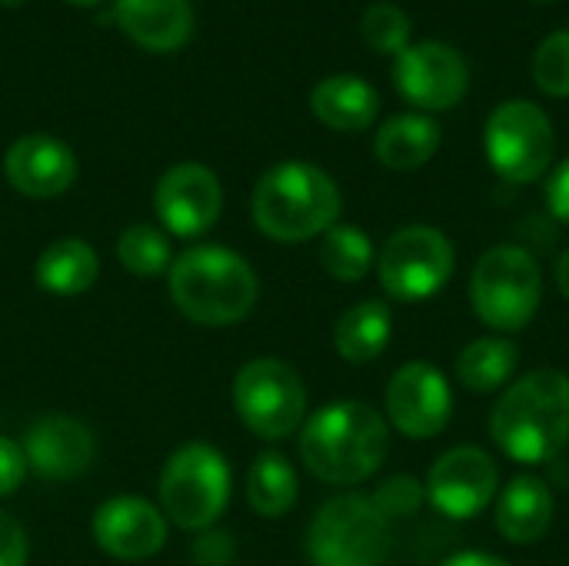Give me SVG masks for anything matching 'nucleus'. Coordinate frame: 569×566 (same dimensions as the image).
Returning a JSON list of instances; mask_svg holds the SVG:
<instances>
[{
	"label": "nucleus",
	"instance_id": "obj_1",
	"mask_svg": "<svg viewBox=\"0 0 569 566\" xmlns=\"http://www.w3.org/2000/svg\"><path fill=\"white\" fill-rule=\"evenodd\" d=\"M497 450L517 464H553L569 444V377L543 367L517 377L490 414Z\"/></svg>",
	"mask_w": 569,
	"mask_h": 566
},
{
	"label": "nucleus",
	"instance_id": "obj_2",
	"mask_svg": "<svg viewBox=\"0 0 569 566\" xmlns=\"http://www.w3.org/2000/svg\"><path fill=\"white\" fill-rule=\"evenodd\" d=\"M390 450V430L380 410L363 400H333L300 427L303 467L330 487L370 480Z\"/></svg>",
	"mask_w": 569,
	"mask_h": 566
},
{
	"label": "nucleus",
	"instance_id": "obj_3",
	"mask_svg": "<svg viewBox=\"0 0 569 566\" xmlns=\"http://www.w3.org/2000/svg\"><path fill=\"white\" fill-rule=\"evenodd\" d=\"M340 203V187L327 170L307 160H283L257 180L250 214L270 240L303 244L337 224Z\"/></svg>",
	"mask_w": 569,
	"mask_h": 566
},
{
	"label": "nucleus",
	"instance_id": "obj_4",
	"mask_svg": "<svg viewBox=\"0 0 569 566\" xmlns=\"http://www.w3.org/2000/svg\"><path fill=\"white\" fill-rule=\"evenodd\" d=\"M167 284L177 310L200 327L240 324L260 297L257 270L217 244H200L173 257Z\"/></svg>",
	"mask_w": 569,
	"mask_h": 566
},
{
	"label": "nucleus",
	"instance_id": "obj_5",
	"mask_svg": "<svg viewBox=\"0 0 569 566\" xmlns=\"http://www.w3.org/2000/svg\"><path fill=\"white\" fill-rule=\"evenodd\" d=\"M470 300L490 330L520 334L533 324L543 300V270L540 260L520 244L490 247L470 277Z\"/></svg>",
	"mask_w": 569,
	"mask_h": 566
},
{
	"label": "nucleus",
	"instance_id": "obj_6",
	"mask_svg": "<svg viewBox=\"0 0 569 566\" xmlns=\"http://www.w3.org/2000/svg\"><path fill=\"white\" fill-rule=\"evenodd\" d=\"M230 490L233 477L223 454L210 444H183L160 470V514L180 530L203 534L223 517Z\"/></svg>",
	"mask_w": 569,
	"mask_h": 566
},
{
	"label": "nucleus",
	"instance_id": "obj_7",
	"mask_svg": "<svg viewBox=\"0 0 569 566\" xmlns=\"http://www.w3.org/2000/svg\"><path fill=\"white\" fill-rule=\"evenodd\" d=\"M313 566H383L390 557V520L363 494L330 497L307 527Z\"/></svg>",
	"mask_w": 569,
	"mask_h": 566
},
{
	"label": "nucleus",
	"instance_id": "obj_8",
	"mask_svg": "<svg viewBox=\"0 0 569 566\" xmlns=\"http://www.w3.org/2000/svg\"><path fill=\"white\" fill-rule=\"evenodd\" d=\"M233 410L260 440H287L307 420V387L300 374L277 357H257L233 377Z\"/></svg>",
	"mask_w": 569,
	"mask_h": 566
},
{
	"label": "nucleus",
	"instance_id": "obj_9",
	"mask_svg": "<svg viewBox=\"0 0 569 566\" xmlns=\"http://www.w3.org/2000/svg\"><path fill=\"white\" fill-rule=\"evenodd\" d=\"M457 267V250L447 234L427 224L400 227L377 254V280L387 297L420 304L440 294Z\"/></svg>",
	"mask_w": 569,
	"mask_h": 566
},
{
	"label": "nucleus",
	"instance_id": "obj_10",
	"mask_svg": "<svg viewBox=\"0 0 569 566\" xmlns=\"http://www.w3.org/2000/svg\"><path fill=\"white\" fill-rule=\"evenodd\" d=\"M483 150H487V163L507 183H537L553 163V150H557L553 123L547 110H540L537 103L507 100L487 120Z\"/></svg>",
	"mask_w": 569,
	"mask_h": 566
},
{
	"label": "nucleus",
	"instance_id": "obj_11",
	"mask_svg": "<svg viewBox=\"0 0 569 566\" xmlns=\"http://www.w3.org/2000/svg\"><path fill=\"white\" fill-rule=\"evenodd\" d=\"M423 487L427 504L437 514L450 520H473L500 494V467L483 447L463 444L433 460Z\"/></svg>",
	"mask_w": 569,
	"mask_h": 566
},
{
	"label": "nucleus",
	"instance_id": "obj_12",
	"mask_svg": "<svg viewBox=\"0 0 569 566\" xmlns=\"http://www.w3.org/2000/svg\"><path fill=\"white\" fill-rule=\"evenodd\" d=\"M453 417V390L427 360L403 364L387 384V420L410 440H433Z\"/></svg>",
	"mask_w": 569,
	"mask_h": 566
},
{
	"label": "nucleus",
	"instance_id": "obj_13",
	"mask_svg": "<svg viewBox=\"0 0 569 566\" xmlns=\"http://www.w3.org/2000/svg\"><path fill=\"white\" fill-rule=\"evenodd\" d=\"M393 83L400 97L417 110H450L467 97L470 70L460 50L440 40L410 43L393 63Z\"/></svg>",
	"mask_w": 569,
	"mask_h": 566
},
{
	"label": "nucleus",
	"instance_id": "obj_14",
	"mask_svg": "<svg viewBox=\"0 0 569 566\" xmlns=\"http://www.w3.org/2000/svg\"><path fill=\"white\" fill-rule=\"evenodd\" d=\"M153 210L173 237L207 234L223 210V190L210 167L177 163L153 187Z\"/></svg>",
	"mask_w": 569,
	"mask_h": 566
},
{
	"label": "nucleus",
	"instance_id": "obj_15",
	"mask_svg": "<svg viewBox=\"0 0 569 566\" xmlns=\"http://www.w3.org/2000/svg\"><path fill=\"white\" fill-rule=\"evenodd\" d=\"M97 547L123 564L150 560L167 544V517L143 497H110L93 514Z\"/></svg>",
	"mask_w": 569,
	"mask_h": 566
},
{
	"label": "nucleus",
	"instance_id": "obj_16",
	"mask_svg": "<svg viewBox=\"0 0 569 566\" xmlns=\"http://www.w3.org/2000/svg\"><path fill=\"white\" fill-rule=\"evenodd\" d=\"M3 173L17 193L50 200L70 190V183L77 180V157L63 140L50 133H27L10 143L3 157Z\"/></svg>",
	"mask_w": 569,
	"mask_h": 566
},
{
	"label": "nucleus",
	"instance_id": "obj_17",
	"mask_svg": "<svg viewBox=\"0 0 569 566\" xmlns=\"http://www.w3.org/2000/svg\"><path fill=\"white\" fill-rule=\"evenodd\" d=\"M20 447H23L27 467H33L43 480L80 477L93 464V454H97L90 427L63 414L37 420L27 430Z\"/></svg>",
	"mask_w": 569,
	"mask_h": 566
},
{
	"label": "nucleus",
	"instance_id": "obj_18",
	"mask_svg": "<svg viewBox=\"0 0 569 566\" xmlns=\"http://www.w3.org/2000/svg\"><path fill=\"white\" fill-rule=\"evenodd\" d=\"M113 20L137 47L170 53L190 40L193 7L190 0H117Z\"/></svg>",
	"mask_w": 569,
	"mask_h": 566
},
{
	"label": "nucleus",
	"instance_id": "obj_19",
	"mask_svg": "<svg viewBox=\"0 0 569 566\" xmlns=\"http://www.w3.org/2000/svg\"><path fill=\"white\" fill-rule=\"evenodd\" d=\"M493 520H497L500 537L510 544L527 547V544L543 540L547 530L553 527V490H550V484L533 477V474L513 477L497 497Z\"/></svg>",
	"mask_w": 569,
	"mask_h": 566
},
{
	"label": "nucleus",
	"instance_id": "obj_20",
	"mask_svg": "<svg viewBox=\"0 0 569 566\" xmlns=\"http://www.w3.org/2000/svg\"><path fill=\"white\" fill-rule=\"evenodd\" d=\"M310 110L323 127L353 133V130H367L377 120L380 93L353 73H333L313 87Z\"/></svg>",
	"mask_w": 569,
	"mask_h": 566
},
{
	"label": "nucleus",
	"instance_id": "obj_21",
	"mask_svg": "<svg viewBox=\"0 0 569 566\" xmlns=\"http://www.w3.org/2000/svg\"><path fill=\"white\" fill-rule=\"evenodd\" d=\"M440 123L427 113H397L380 123L373 137V153L390 170H417L440 150Z\"/></svg>",
	"mask_w": 569,
	"mask_h": 566
},
{
	"label": "nucleus",
	"instance_id": "obj_22",
	"mask_svg": "<svg viewBox=\"0 0 569 566\" xmlns=\"http://www.w3.org/2000/svg\"><path fill=\"white\" fill-rule=\"evenodd\" d=\"M37 287L50 297H80L100 277L97 250L80 237H60L37 257Z\"/></svg>",
	"mask_w": 569,
	"mask_h": 566
},
{
	"label": "nucleus",
	"instance_id": "obj_23",
	"mask_svg": "<svg viewBox=\"0 0 569 566\" xmlns=\"http://www.w3.org/2000/svg\"><path fill=\"white\" fill-rule=\"evenodd\" d=\"M393 337V314L383 300H360L333 327V347L347 364H373Z\"/></svg>",
	"mask_w": 569,
	"mask_h": 566
},
{
	"label": "nucleus",
	"instance_id": "obj_24",
	"mask_svg": "<svg viewBox=\"0 0 569 566\" xmlns=\"http://www.w3.org/2000/svg\"><path fill=\"white\" fill-rule=\"evenodd\" d=\"M520 350L510 337H480L457 357V380L473 394H493L513 384Z\"/></svg>",
	"mask_w": 569,
	"mask_h": 566
},
{
	"label": "nucleus",
	"instance_id": "obj_25",
	"mask_svg": "<svg viewBox=\"0 0 569 566\" xmlns=\"http://www.w3.org/2000/svg\"><path fill=\"white\" fill-rule=\"evenodd\" d=\"M297 497L300 480L293 464L277 450H263L247 470V504L253 507V514L277 520L293 510Z\"/></svg>",
	"mask_w": 569,
	"mask_h": 566
},
{
	"label": "nucleus",
	"instance_id": "obj_26",
	"mask_svg": "<svg viewBox=\"0 0 569 566\" xmlns=\"http://www.w3.org/2000/svg\"><path fill=\"white\" fill-rule=\"evenodd\" d=\"M377 264L373 240L350 224H333L320 237V267L340 284H360Z\"/></svg>",
	"mask_w": 569,
	"mask_h": 566
},
{
	"label": "nucleus",
	"instance_id": "obj_27",
	"mask_svg": "<svg viewBox=\"0 0 569 566\" xmlns=\"http://www.w3.org/2000/svg\"><path fill=\"white\" fill-rule=\"evenodd\" d=\"M117 260L133 277H163L170 274V264H173L170 237L160 227L133 224L117 240Z\"/></svg>",
	"mask_w": 569,
	"mask_h": 566
},
{
	"label": "nucleus",
	"instance_id": "obj_28",
	"mask_svg": "<svg viewBox=\"0 0 569 566\" xmlns=\"http://www.w3.org/2000/svg\"><path fill=\"white\" fill-rule=\"evenodd\" d=\"M363 40L377 53H393L400 57L410 47V17L397 3H373L363 20H360Z\"/></svg>",
	"mask_w": 569,
	"mask_h": 566
},
{
	"label": "nucleus",
	"instance_id": "obj_29",
	"mask_svg": "<svg viewBox=\"0 0 569 566\" xmlns=\"http://www.w3.org/2000/svg\"><path fill=\"white\" fill-rule=\"evenodd\" d=\"M533 80L550 97H569V30L550 33L533 57Z\"/></svg>",
	"mask_w": 569,
	"mask_h": 566
},
{
	"label": "nucleus",
	"instance_id": "obj_30",
	"mask_svg": "<svg viewBox=\"0 0 569 566\" xmlns=\"http://www.w3.org/2000/svg\"><path fill=\"white\" fill-rule=\"evenodd\" d=\"M370 500L387 520H403V517H413L427 504V487L410 474H397V477H387L373 490Z\"/></svg>",
	"mask_w": 569,
	"mask_h": 566
},
{
	"label": "nucleus",
	"instance_id": "obj_31",
	"mask_svg": "<svg viewBox=\"0 0 569 566\" xmlns=\"http://www.w3.org/2000/svg\"><path fill=\"white\" fill-rule=\"evenodd\" d=\"M30 560V540L20 520L0 510V566H27Z\"/></svg>",
	"mask_w": 569,
	"mask_h": 566
},
{
	"label": "nucleus",
	"instance_id": "obj_32",
	"mask_svg": "<svg viewBox=\"0 0 569 566\" xmlns=\"http://www.w3.org/2000/svg\"><path fill=\"white\" fill-rule=\"evenodd\" d=\"M27 477V457H23V447L10 437L0 434V497H10L20 490Z\"/></svg>",
	"mask_w": 569,
	"mask_h": 566
},
{
	"label": "nucleus",
	"instance_id": "obj_33",
	"mask_svg": "<svg viewBox=\"0 0 569 566\" xmlns=\"http://www.w3.org/2000/svg\"><path fill=\"white\" fill-rule=\"evenodd\" d=\"M233 540L223 530H203L193 544V560L197 566H230L233 564Z\"/></svg>",
	"mask_w": 569,
	"mask_h": 566
},
{
	"label": "nucleus",
	"instance_id": "obj_34",
	"mask_svg": "<svg viewBox=\"0 0 569 566\" xmlns=\"http://www.w3.org/2000/svg\"><path fill=\"white\" fill-rule=\"evenodd\" d=\"M547 210L569 227V157L547 177Z\"/></svg>",
	"mask_w": 569,
	"mask_h": 566
},
{
	"label": "nucleus",
	"instance_id": "obj_35",
	"mask_svg": "<svg viewBox=\"0 0 569 566\" xmlns=\"http://www.w3.org/2000/svg\"><path fill=\"white\" fill-rule=\"evenodd\" d=\"M440 566H510L503 557L487 554V550H460L453 557H447Z\"/></svg>",
	"mask_w": 569,
	"mask_h": 566
},
{
	"label": "nucleus",
	"instance_id": "obj_36",
	"mask_svg": "<svg viewBox=\"0 0 569 566\" xmlns=\"http://www.w3.org/2000/svg\"><path fill=\"white\" fill-rule=\"evenodd\" d=\"M553 277H557V290L569 300V250L560 254V260H557V267H553Z\"/></svg>",
	"mask_w": 569,
	"mask_h": 566
},
{
	"label": "nucleus",
	"instance_id": "obj_37",
	"mask_svg": "<svg viewBox=\"0 0 569 566\" xmlns=\"http://www.w3.org/2000/svg\"><path fill=\"white\" fill-rule=\"evenodd\" d=\"M70 3H77V7H97L100 0H70Z\"/></svg>",
	"mask_w": 569,
	"mask_h": 566
},
{
	"label": "nucleus",
	"instance_id": "obj_38",
	"mask_svg": "<svg viewBox=\"0 0 569 566\" xmlns=\"http://www.w3.org/2000/svg\"><path fill=\"white\" fill-rule=\"evenodd\" d=\"M0 3H3V7H20L23 0H0Z\"/></svg>",
	"mask_w": 569,
	"mask_h": 566
},
{
	"label": "nucleus",
	"instance_id": "obj_39",
	"mask_svg": "<svg viewBox=\"0 0 569 566\" xmlns=\"http://www.w3.org/2000/svg\"><path fill=\"white\" fill-rule=\"evenodd\" d=\"M537 3H557V0H537Z\"/></svg>",
	"mask_w": 569,
	"mask_h": 566
}]
</instances>
